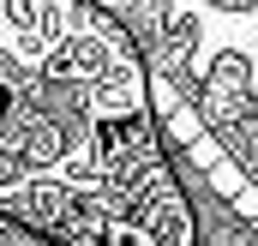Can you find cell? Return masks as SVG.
I'll use <instances>...</instances> for the list:
<instances>
[{
	"label": "cell",
	"mask_w": 258,
	"mask_h": 246,
	"mask_svg": "<svg viewBox=\"0 0 258 246\" xmlns=\"http://www.w3.org/2000/svg\"><path fill=\"white\" fill-rule=\"evenodd\" d=\"M0 234L192 246L150 60L96 0H0Z\"/></svg>",
	"instance_id": "cell-1"
},
{
	"label": "cell",
	"mask_w": 258,
	"mask_h": 246,
	"mask_svg": "<svg viewBox=\"0 0 258 246\" xmlns=\"http://www.w3.org/2000/svg\"><path fill=\"white\" fill-rule=\"evenodd\" d=\"M258 174V0H96Z\"/></svg>",
	"instance_id": "cell-2"
},
{
	"label": "cell",
	"mask_w": 258,
	"mask_h": 246,
	"mask_svg": "<svg viewBox=\"0 0 258 246\" xmlns=\"http://www.w3.org/2000/svg\"><path fill=\"white\" fill-rule=\"evenodd\" d=\"M150 102H156V132L162 150L180 174V192L192 204L198 240L204 246H258V174L252 162L210 126V114L192 96L150 72Z\"/></svg>",
	"instance_id": "cell-3"
}]
</instances>
